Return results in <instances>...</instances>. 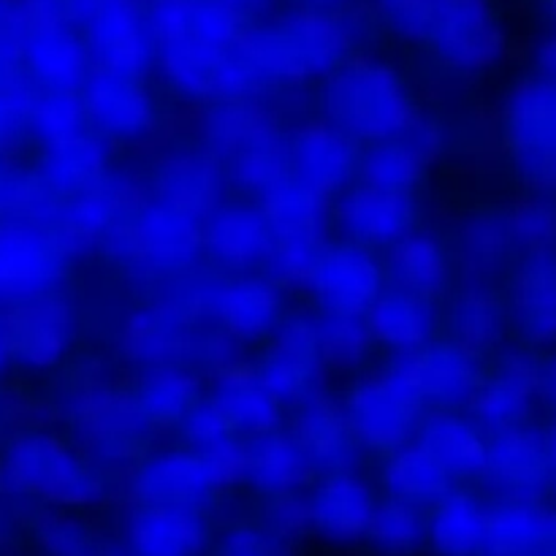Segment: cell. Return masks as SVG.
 <instances>
[{
	"mask_svg": "<svg viewBox=\"0 0 556 556\" xmlns=\"http://www.w3.org/2000/svg\"><path fill=\"white\" fill-rule=\"evenodd\" d=\"M383 3H391V0H383Z\"/></svg>",
	"mask_w": 556,
	"mask_h": 556,
	"instance_id": "obj_53",
	"label": "cell"
},
{
	"mask_svg": "<svg viewBox=\"0 0 556 556\" xmlns=\"http://www.w3.org/2000/svg\"><path fill=\"white\" fill-rule=\"evenodd\" d=\"M372 503L369 492L362 481L353 476H331L320 483V492L315 497L313 516L320 527L331 532H358L369 530L372 521Z\"/></svg>",
	"mask_w": 556,
	"mask_h": 556,
	"instance_id": "obj_32",
	"label": "cell"
},
{
	"mask_svg": "<svg viewBox=\"0 0 556 556\" xmlns=\"http://www.w3.org/2000/svg\"><path fill=\"white\" fill-rule=\"evenodd\" d=\"M541 402L554 413L556 421V351L541 358Z\"/></svg>",
	"mask_w": 556,
	"mask_h": 556,
	"instance_id": "obj_46",
	"label": "cell"
},
{
	"mask_svg": "<svg viewBox=\"0 0 556 556\" xmlns=\"http://www.w3.org/2000/svg\"><path fill=\"white\" fill-rule=\"evenodd\" d=\"M548 9H552V14H554V20H556V0H548Z\"/></svg>",
	"mask_w": 556,
	"mask_h": 556,
	"instance_id": "obj_52",
	"label": "cell"
},
{
	"mask_svg": "<svg viewBox=\"0 0 556 556\" xmlns=\"http://www.w3.org/2000/svg\"><path fill=\"white\" fill-rule=\"evenodd\" d=\"M331 125L342 134L391 141L413 130V98L394 68L380 60H345L326 85Z\"/></svg>",
	"mask_w": 556,
	"mask_h": 556,
	"instance_id": "obj_4",
	"label": "cell"
},
{
	"mask_svg": "<svg viewBox=\"0 0 556 556\" xmlns=\"http://www.w3.org/2000/svg\"><path fill=\"white\" fill-rule=\"evenodd\" d=\"M309 286L315 288L329 315L362 318L383 293V269L367 244H337V248L318 253Z\"/></svg>",
	"mask_w": 556,
	"mask_h": 556,
	"instance_id": "obj_10",
	"label": "cell"
},
{
	"mask_svg": "<svg viewBox=\"0 0 556 556\" xmlns=\"http://www.w3.org/2000/svg\"><path fill=\"white\" fill-rule=\"evenodd\" d=\"M217 3L226 5V9H231L233 14L248 16V14H255V11L266 9V5H269L271 0H217Z\"/></svg>",
	"mask_w": 556,
	"mask_h": 556,
	"instance_id": "obj_48",
	"label": "cell"
},
{
	"mask_svg": "<svg viewBox=\"0 0 556 556\" xmlns=\"http://www.w3.org/2000/svg\"><path fill=\"white\" fill-rule=\"evenodd\" d=\"M22 60L47 90L81 92L92 74V54L74 22L33 30L22 49Z\"/></svg>",
	"mask_w": 556,
	"mask_h": 556,
	"instance_id": "obj_16",
	"label": "cell"
},
{
	"mask_svg": "<svg viewBox=\"0 0 556 556\" xmlns=\"http://www.w3.org/2000/svg\"><path fill=\"white\" fill-rule=\"evenodd\" d=\"M33 101H36V96L27 90L20 76L0 81V147L16 134L22 123L30 119Z\"/></svg>",
	"mask_w": 556,
	"mask_h": 556,
	"instance_id": "obj_45",
	"label": "cell"
},
{
	"mask_svg": "<svg viewBox=\"0 0 556 556\" xmlns=\"http://www.w3.org/2000/svg\"><path fill=\"white\" fill-rule=\"evenodd\" d=\"M345 3V0H299V5L307 11H324V14H337V9Z\"/></svg>",
	"mask_w": 556,
	"mask_h": 556,
	"instance_id": "obj_49",
	"label": "cell"
},
{
	"mask_svg": "<svg viewBox=\"0 0 556 556\" xmlns=\"http://www.w3.org/2000/svg\"><path fill=\"white\" fill-rule=\"evenodd\" d=\"M11 362V351H9V340H5V326H3V315H0V372L5 369V364Z\"/></svg>",
	"mask_w": 556,
	"mask_h": 556,
	"instance_id": "obj_50",
	"label": "cell"
},
{
	"mask_svg": "<svg viewBox=\"0 0 556 556\" xmlns=\"http://www.w3.org/2000/svg\"><path fill=\"white\" fill-rule=\"evenodd\" d=\"M541 402V356L510 353L500 358L481 380L476 400V416L489 432L527 424L532 407Z\"/></svg>",
	"mask_w": 556,
	"mask_h": 556,
	"instance_id": "obj_12",
	"label": "cell"
},
{
	"mask_svg": "<svg viewBox=\"0 0 556 556\" xmlns=\"http://www.w3.org/2000/svg\"><path fill=\"white\" fill-rule=\"evenodd\" d=\"M505 136L532 190L556 195V81H521L505 109Z\"/></svg>",
	"mask_w": 556,
	"mask_h": 556,
	"instance_id": "obj_7",
	"label": "cell"
},
{
	"mask_svg": "<svg viewBox=\"0 0 556 556\" xmlns=\"http://www.w3.org/2000/svg\"><path fill=\"white\" fill-rule=\"evenodd\" d=\"M0 478L14 492L58 505L87 503L98 483L85 462L58 438L30 432L16 438L0 459Z\"/></svg>",
	"mask_w": 556,
	"mask_h": 556,
	"instance_id": "obj_5",
	"label": "cell"
},
{
	"mask_svg": "<svg viewBox=\"0 0 556 556\" xmlns=\"http://www.w3.org/2000/svg\"><path fill=\"white\" fill-rule=\"evenodd\" d=\"M489 510H483L470 494L451 492L432 505L429 514V538L448 554H465L486 538Z\"/></svg>",
	"mask_w": 556,
	"mask_h": 556,
	"instance_id": "obj_30",
	"label": "cell"
},
{
	"mask_svg": "<svg viewBox=\"0 0 556 556\" xmlns=\"http://www.w3.org/2000/svg\"><path fill=\"white\" fill-rule=\"evenodd\" d=\"M320 356L318 331L309 326L286 324L271 345L269 358H266L264 378L261 383L280 400V396H299L307 386L309 372H313L315 358Z\"/></svg>",
	"mask_w": 556,
	"mask_h": 556,
	"instance_id": "obj_24",
	"label": "cell"
},
{
	"mask_svg": "<svg viewBox=\"0 0 556 556\" xmlns=\"http://www.w3.org/2000/svg\"><path fill=\"white\" fill-rule=\"evenodd\" d=\"M456 410L440 407L418 424V443L427 445L454 478H489V438Z\"/></svg>",
	"mask_w": 556,
	"mask_h": 556,
	"instance_id": "obj_19",
	"label": "cell"
},
{
	"mask_svg": "<svg viewBox=\"0 0 556 556\" xmlns=\"http://www.w3.org/2000/svg\"><path fill=\"white\" fill-rule=\"evenodd\" d=\"M489 478L508 497H543L554 483L546 432L530 424L489 432Z\"/></svg>",
	"mask_w": 556,
	"mask_h": 556,
	"instance_id": "obj_11",
	"label": "cell"
},
{
	"mask_svg": "<svg viewBox=\"0 0 556 556\" xmlns=\"http://www.w3.org/2000/svg\"><path fill=\"white\" fill-rule=\"evenodd\" d=\"M144 389V402H139L141 416L155 418V421H168V418H179L190 413L185 407L193 402V391L190 389H195V386L190 380H185L179 372L161 375L152 383H147Z\"/></svg>",
	"mask_w": 556,
	"mask_h": 556,
	"instance_id": "obj_42",
	"label": "cell"
},
{
	"mask_svg": "<svg viewBox=\"0 0 556 556\" xmlns=\"http://www.w3.org/2000/svg\"><path fill=\"white\" fill-rule=\"evenodd\" d=\"M65 253L49 228L0 223V302L49 293L63 275Z\"/></svg>",
	"mask_w": 556,
	"mask_h": 556,
	"instance_id": "obj_9",
	"label": "cell"
},
{
	"mask_svg": "<svg viewBox=\"0 0 556 556\" xmlns=\"http://www.w3.org/2000/svg\"><path fill=\"white\" fill-rule=\"evenodd\" d=\"M465 255L470 261H476V266L494 269L510 253V248H516L508 217L505 220L472 223L470 231H465Z\"/></svg>",
	"mask_w": 556,
	"mask_h": 556,
	"instance_id": "obj_43",
	"label": "cell"
},
{
	"mask_svg": "<svg viewBox=\"0 0 556 556\" xmlns=\"http://www.w3.org/2000/svg\"><path fill=\"white\" fill-rule=\"evenodd\" d=\"M369 530L386 543V546H407L413 543V538L421 532V521H418L416 508L400 500H391L383 503L380 508H375L372 521H369Z\"/></svg>",
	"mask_w": 556,
	"mask_h": 556,
	"instance_id": "obj_44",
	"label": "cell"
},
{
	"mask_svg": "<svg viewBox=\"0 0 556 556\" xmlns=\"http://www.w3.org/2000/svg\"><path fill=\"white\" fill-rule=\"evenodd\" d=\"M291 166L296 182L309 193L320 195V199L337 193L353 168L348 134H342L337 125H307L293 144Z\"/></svg>",
	"mask_w": 556,
	"mask_h": 556,
	"instance_id": "obj_20",
	"label": "cell"
},
{
	"mask_svg": "<svg viewBox=\"0 0 556 556\" xmlns=\"http://www.w3.org/2000/svg\"><path fill=\"white\" fill-rule=\"evenodd\" d=\"M508 226L525 258H552L556 255V195L532 190L510 212Z\"/></svg>",
	"mask_w": 556,
	"mask_h": 556,
	"instance_id": "obj_36",
	"label": "cell"
},
{
	"mask_svg": "<svg viewBox=\"0 0 556 556\" xmlns=\"http://www.w3.org/2000/svg\"><path fill=\"white\" fill-rule=\"evenodd\" d=\"M389 269L396 288L432 302L448 286L451 261L427 233H410L391 248Z\"/></svg>",
	"mask_w": 556,
	"mask_h": 556,
	"instance_id": "obj_26",
	"label": "cell"
},
{
	"mask_svg": "<svg viewBox=\"0 0 556 556\" xmlns=\"http://www.w3.org/2000/svg\"><path fill=\"white\" fill-rule=\"evenodd\" d=\"M87 117L109 134H134L152 117V101L139 74L112 68H92L85 90Z\"/></svg>",
	"mask_w": 556,
	"mask_h": 556,
	"instance_id": "obj_18",
	"label": "cell"
},
{
	"mask_svg": "<svg viewBox=\"0 0 556 556\" xmlns=\"http://www.w3.org/2000/svg\"><path fill=\"white\" fill-rule=\"evenodd\" d=\"M134 242L144 250V255H150L147 261H152V264H174V261H182L185 255L193 253L201 237L190 215H182V212L168 206L166 212H155L136 228Z\"/></svg>",
	"mask_w": 556,
	"mask_h": 556,
	"instance_id": "obj_34",
	"label": "cell"
},
{
	"mask_svg": "<svg viewBox=\"0 0 556 556\" xmlns=\"http://www.w3.org/2000/svg\"><path fill=\"white\" fill-rule=\"evenodd\" d=\"M96 68L139 74L150 52V22L144 0H68Z\"/></svg>",
	"mask_w": 556,
	"mask_h": 556,
	"instance_id": "obj_8",
	"label": "cell"
},
{
	"mask_svg": "<svg viewBox=\"0 0 556 556\" xmlns=\"http://www.w3.org/2000/svg\"><path fill=\"white\" fill-rule=\"evenodd\" d=\"M293 438H296V443L302 445L309 459H331V456H337L345 448L348 438H351L345 407H337L324 400L309 402L299 413Z\"/></svg>",
	"mask_w": 556,
	"mask_h": 556,
	"instance_id": "obj_37",
	"label": "cell"
},
{
	"mask_svg": "<svg viewBox=\"0 0 556 556\" xmlns=\"http://www.w3.org/2000/svg\"><path fill=\"white\" fill-rule=\"evenodd\" d=\"M315 331H318L320 358L334 369L356 367L364 353L369 351V342H372L367 324H362L353 315H329L326 324Z\"/></svg>",
	"mask_w": 556,
	"mask_h": 556,
	"instance_id": "obj_40",
	"label": "cell"
},
{
	"mask_svg": "<svg viewBox=\"0 0 556 556\" xmlns=\"http://www.w3.org/2000/svg\"><path fill=\"white\" fill-rule=\"evenodd\" d=\"M424 174V155L418 147L402 141H380L362 157V185L391 193H410Z\"/></svg>",
	"mask_w": 556,
	"mask_h": 556,
	"instance_id": "obj_35",
	"label": "cell"
},
{
	"mask_svg": "<svg viewBox=\"0 0 556 556\" xmlns=\"http://www.w3.org/2000/svg\"><path fill=\"white\" fill-rule=\"evenodd\" d=\"M535 63H538L535 76H541V79H548V81H556V33L554 36L543 38L541 47H538Z\"/></svg>",
	"mask_w": 556,
	"mask_h": 556,
	"instance_id": "obj_47",
	"label": "cell"
},
{
	"mask_svg": "<svg viewBox=\"0 0 556 556\" xmlns=\"http://www.w3.org/2000/svg\"><path fill=\"white\" fill-rule=\"evenodd\" d=\"M271 239L275 233H271L264 212L244 210V206L220 212L210 228L212 250L231 266H250L269 258L275 253Z\"/></svg>",
	"mask_w": 556,
	"mask_h": 556,
	"instance_id": "obj_27",
	"label": "cell"
},
{
	"mask_svg": "<svg viewBox=\"0 0 556 556\" xmlns=\"http://www.w3.org/2000/svg\"><path fill=\"white\" fill-rule=\"evenodd\" d=\"M5 340L11 356L30 367H49L63 356L71 337L68 304L54 293L9 304L3 313Z\"/></svg>",
	"mask_w": 556,
	"mask_h": 556,
	"instance_id": "obj_13",
	"label": "cell"
},
{
	"mask_svg": "<svg viewBox=\"0 0 556 556\" xmlns=\"http://www.w3.org/2000/svg\"><path fill=\"white\" fill-rule=\"evenodd\" d=\"M508 318L527 345L556 351V255L521 261L510 280Z\"/></svg>",
	"mask_w": 556,
	"mask_h": 556,
	"instance_id": "obj_15",
	"label": "cell"
},
{
	"mask_svg": "<svg viewBox=\"0 0 556 556\" xmlns=\"http://www.w3.org/2000/svg\"><path fill=\"white\" fill-rule=\"evenodd\" d=\"M421 394L396 362L386 372L369 375L353 386L342 407L353 438L389 456L407 445L413 429L421 424Z\"/></svg>",
	"mask_w": 556,
	"mask_h": 556,
	"instance_id": "obj_6",
	"label": "cell"
},
{
	"mask_svg": "<svg viewBox=\"0 0 556 556\" xmlns=\"http://www.w3.org/2000/svg\"><path fill=\"white\" fill-rule=\"evenodd\" d=\"M456 478L445 470L443 462L416 440L386 456L383 483L391 500L407 505H434L454 492Z\"/></svg>",
	"mask_w": 556,
	"mask_h": 556,
	"instance_id": "obj_21",
	"label": "cell"
},
{
	"mask_svg": "<svg viewBox=\"0 0 556 556\" xmlns=\"http://www.w3.org/2000/svg\"><path fill=\"white\" fill-rule=\"evenodd\" d=\"M60 215V199L33 174L3 168L0 172V223L49 228ZM52 231V228H49Z\"/></svg>",
	"mask_w": 556,
	"mask_h": 556,
	"instance_id": "obj_31",
	"label": "cell"
},
{
	"mask_svg": "<svg viewBox=\"0 0 556 556\" xmlns=\"http://www.w3.org/2000/svg\"><path fill=\"white\" fill-rule=\"evenodd\" d=\"M364 318H367L372 340L383 342L386 348H394L402 356L432 345L429 342L432 337L429 302L416 293H407L402 288L383 291Z\"/></svg>",
	"mask_w": 556,
	"mask_h": 556,
	"instance_id": "obj_22",
	"label": "cell"
},
{
	"mask_svg": "<svg viewBox=\"0 0 556 556\" xmlns=\"http://www.w3.org/2000/svg\"><path fill=\"white\" fill-rule=\"evenodd\" d=\"M400 367L405 369L424 402L434 400L448 410L456 402L476 400L483 380L478 356L462 351L454 342H440V345H427L424 351L405 353L400 358Z\"/></svg>",
	"mask_w": 556,
	"mask_h": 556,
	"instance_id": "obj_14",
	"label": "cell"
},
{
	"mask_svg": "<svg viewBox=\"0 0 556 556\" xmlns=\"http://www.w3.org/2000/svg\"><path fill=\"white\" fill-rule=\"evenodd\" d=\"M220 313L233 334H255L275 315V296L264 282H242L223 293Z\"/></svg>",
	"mask_w": 556,
	"mask_h": 556,
	"instance_id": "obj_41",
	"label": "cell"
},
{
	"mask_svg": "<svg viewBox=\"0 0 556 556\" xmlns=\"http://www.w3.org/2000/svg\"><path fill=\"white\" fill-rule=\"evenodd\" d=\"M163 195L168 199V206L182 215L193 217L212 201V166H206L201 157H185V161L168 163L163 172Z\"/></svg>",
	"mask_w": 556,
	"mask_h": 556,
	"instance_id": "obj_39",
	"label": "cell"
},
{
	"mask_svg": "<svg viewBox=\"0 0 556 556\" xmlns=\"http://www.w3.org/2000/svg\"><path fill=\"white\" fill-rule=\"evenodd\" d=\"M27 125L36 130L38 139L47 147L81 139V136H87V125H90L85 98H81V92H38L30 106Z\"/></svg>",
	"mask_w": 556,
	"mask_h": 556,
	"instance_id": "obj_33",
	"label": "cell"
},
{
	"mask_svg": "<svg viewBox=\"0 0 556 556\" xmlns=\"http://www.w3.org/2000/svg\"><path fill=\"white\" fill-rule=\"evenodd\" d=\"M147 22L168 81L190 96H215L248 22L217 0H147Z\"/></svg>",
	"mask_w": 556,
	"mask_h": 556,
	"instance_id": "obj_1",
	"label": "cell"
},
{
	"mask_svg": "<svg viewBox=\"0 0 556 556\" xmlns=\"http://www.w3.org/2000/svg\"><path fill=\"white\" fill-rule=\"evenodd\" d=\"M141 481H144L147 492L152 489V494H155L152 500H157L163 505H179L188 503L190 494H195L199 489L210 486L212 478L204 459L174 454L166 456V459H157L152 467H147Z\"/></svg>",
	"mask_w": 556,
	"mask_h": 556,
	"instance_id": "obj_38",
	"label": "cell"
},
{
	"mask_svg": "<svg viewBox=\"0 0 556 556\" xmlns=\"http://www.w3.org/2000/svg\"><path fill=\"white\" fill-rule=\"evenodd\" d=\"M413 199L410 193H391V190L358 185L342 199L340 220L351 233V242L358 244H391L402 242L413 233Z\"/></svg>",
	"mask_w": 556,
	"mask_h": 556,
	"instance_id": "obj_17",
	"label": "cell"
},
{
	"mask_svg": "<svg viewBox=\"0 0 556 556\" xmlns=\"http://www.w3.org/2000/svg\"><path fill=\"white\" fill-rule=\"evenodd\" d=\"M103 174V155L101 147L90 139L65 141V144H54L43 150L41 166H38V177L41 182L52 190L58 199H79V195L98 190Z\"/></svg>",
	"mask_w": 556,
	"mask_h": 556,
	"instance_id": "obj_23",
	"label": "cell"
},
{
	"mask_svg": "<svg viewBox=\"0 0 556 556\" xmlns=\"http://www.w3.org/2000/svg\"><path fill=\"white\" fill-rule=\"evenodd\" d=\"M396 27L454 68H489L503 58L505 33L494 0H391Z\"/></svg>",
	"mask_w": 556,
	"mask_h": 556,
	"instance_id": "obj_2",
	"label": "cell"
},
{
	"mask_svg": "<svg viewBox=\"0 0 556 556\" xmlns=\"http://www.w3.org/2000/svg\"><path fill=\"white\" fill-rule=\"evenodd\" d=\"M307 470L309 456L304 454L302 445L296 443V438H286L280 432L261 434L253 454H250L248 472L266 492L286 494L291 489L302 486Z\"/></svg>",
	"mask_w": 556,
	"mask_h": 556,
	"instance_id": "obj_29",
	"label": "cell"
},
{
	"mask_svg": "<svg viewBox=\"0 0 556 556\" xmlns=\"http://www.w3.org/2000/svg\"><path fill=\"white\" fill-rule=\"evenodd\" d=\"M546 440H548V454H552V470H554V483L552 489L556 492V421L546 429Z\"/></svg>",
	"mask_w": 556,
	"mask_h": 556,
	"instance_id": "obj_51",
	"label": "cell"
},
{
	"mask_svg": "<svg viewBox=\"0 0 556 556\" xmlns=\"http://www.w3.org/2000/svg\"><path fill=\"white\" fill-rule=\"evenodd\" d=\"M348 41V25L340 16L299 9L271 25L248 27L239 54L258 76L302 81L340 68Z\"/></svg>",
	"mask_w": 556,
	"mask_h": 556,
	"instance_id": "obj_3",
	"label": "cell"
},
{
	"mask_svg": "<svg viewBox=\"0 0 556 556\" xmlns=\"http://www.w3.org/2000/svg\"><path fill=\"white\" fill-rule=\"evenodd\" d=\"M320 204H324L320 195L309 193L296 179H291V182L286 179V182L266 190V204L261 212H264L277 244L313 248L315 237H318L320 226H324Z\"/></svg>",
	"mask_w": 556,
	"mask_h": 556,
	"instance_id": "obj_25",
	"label": "cell"
},
{
	"mask_svg": "<svg viewBox=\"0 0 556 556\" xmlns=\"http://www.w3.org/2000/svg\"><path fill=\"white\" fill-rule=\"evenodd\" d=\"M508 326V313L489 291H470L456 302L451 313V342L462 351L481 356L492 351Z\"/></svg>",
	"mask_w": 556,
	"mask_h": 556,
	"instance_id": "obj_28",
	"label": "cell"
}]
</instances>
